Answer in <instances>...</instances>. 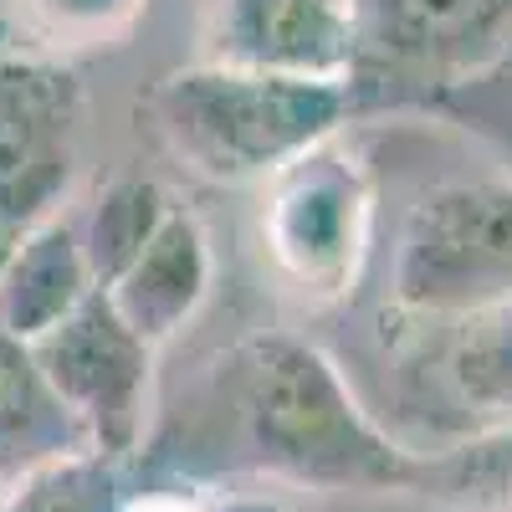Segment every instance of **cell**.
Segmentation results:
<instances>
[{"instance_id": "14", "label": "cell", "mask_w": 512, "mask_h": 512, "mask_svg": "<svg viewBox=\"0 0 512 512\" xmlns=\"http://www.w3.org/2000/svg\"><path fill=\"white\" fill-rule=\"evenodd\" d=\"M128 502L134 497L123 492V461L103 451L47 461L0 492V512H123Z\"/></svg>"}, {"instance_id": "20", "label": "cell", "mask_w": 512, "mask_h": 512, "mask_svg": "<svg viewBox=\"0 0 512 512\" xmlns=\"http://www.w3.org/2000/svg\"><path fill=\"white\" fill-rule=\"evenodd\" d=\"M349 6H354V0H349Z\"/></svg>"}, {"instance_id": "12", "label": "cell", "mask_w": 512, "mask_h": 512, "mask_svg": "<svg viewBox=\"0 0 512 512\" xmlns=\"http://www.w3.org/2000/svg\"><path fill=\"white\" fill-rule=\"evenodd\" d=\"M82 451H93V441L52 390V379L41 374L31 344L0 333V477L6 487L36 466Z\"/></svg>"}, {"instance_id": "9", "label": "cell", "mask_w": 512, "mask_h": 512, "mask_svg": "<svg viewBox=\"0 0 512 512\" xmlns=\"http://www.w3.org/2000/svg\"><path fill=\"white\" fill-rule=\"evenodd\" d=\"M205 62L267 77L349 82L354 6L349 0H216Z\"/></svg>"}, {"instance_id": "1", "label": "cell", "mask_w": 512, "mask_h": 512, "mask_svg": "<svg viewBox=\"0 0 512 512\" xmlns=\"http://www.w3.org/2000/svg\"><path fill=\"white\" fill-rule=\"evenodd\" d=\"M164 461L175 472L272 477L323 492L425 487L451 466V456H415L359 405L344 369L287 333L246 338L216 364Z\"/></svg>"}, {"instance_id": "16", "label": "cell", "mask_w": 512, "mask_h": 512, "mask_svg": "<svg viewBox=\"0 0 512 512\" xmlns=\"http://www.w3.org/2000/svg\"><path fill=\"white\" fill-rule=\"evenodd\" d=\"M57 41H108L139 16L144 0H16Z\"/></svg>"}, {"instance_id": "17", "label": "cell", "mask_w": 512, "mask_h": 512, "mask_svg": "<svg viewBox=\"0 0 512 512\" xmlns=\"http://www.w3.org/2000/svg\"><path fill=\"white\" fill-rule=\"evenodd\" d=\"M123 512H221L216 497H190V492H144Z\"/></svg>"}, {"instance_id": "7", "label": "cell", "mask_w": 512, "mask_h": 512, "mask_svg": "<svg viewBox=\"0 0 512 512\" xmlns=\"http://www.w3.org/2000/svg\"><path fill=\"white\" fill-rule=\"evenodd\" d=\"M31 354L41 374L52 379V390L62 395V405L88 431L93 451L113 461L144 451L154 349L113 313L108 292H93L67 323L36 338Z\"/></svg>"}, {"instance_id": "13", "label": "cell", "mask_w": 512, "mask_h": 512, "mask_svg": "<svg viewBox=\"0 0 512 512\" xmlns=\"http://www.w3.org/2000/svg\"><path fill=\"white\" fill-rule=\"evenodd\" d=\"M169 210L175 205L164 200V190L154 180H113L93 200V210L77 221V236H82V251H88L98 292L123 277V267L154 241V231L164 226Z\"/></svg>"}, {"instance_id": "5", "label": "cell", "mask_w": 512, "mask_h": 512, "mask_svg": "<svg viewBox=\"0 0 512 512\" xmlns=\"http://www.w3.org/2000/svg\"><path fill=\"white\" fill-rule=\"evenodd\" d=\"M400 405L446 456L512 431V303L472 318H405Z\"/></svg>"}, {"instance_id": "4", "label": "cell", "mask_w": 512, "mask_h": 512, "mask_svg": "<svg viewBox=\"0 0 512 512\" xmlns=\"http://www.w3.org/2000/svg\"><path fill=\"white\" fill-rule=\"evenodd\" d=\"M512 52V0H354V108L436 113Z\"/></svg>"}, {"instance_id": "8", "label": "cell", "mask_w": 512, "mask_h": 512, "mask_svg": "<svg viewBox=\"0 0 512 512\" xmlns=\"http://www.w3.org/2000/svg\"><path fill=\"white\" fill-rule=\"evenodd\" d=\"M364 216H369V190L354 159H338L323 144L272 180L267 246L297 287L333 297L359 272Z\"/></svg>"}, {"instance_id": "18", "label": "cell", "mask_w": 512, "mask_h": 512, "mask_svg": "<svg viewBox=\"0 0 512 512\" xmlns=\"http://www.w3.org/2000/svg\"><path fill=\"white\" fill-rule=\"evenodd\" d=\"M216 507H221V512H292V507L277 502V497H216Z\"/></svg>"}, {"instance_id": "11", "label": "cell", "mask_w": 512, "mask_h": 512, "mask_svg": "<svg viewBox=\"0 0 512 512\" xmlns=\"http://www.w3.org/2000/svg\"><path fill=\"white\" fill-rule=\"evenodd\" d=\"M98 292L77 221L52 216L11 256H0V333L36 344Z\"/></svg>"}, {"instance_id": "10", "label": "cell", "mask_w": 512, "mask_h": 512, "mask_svg": "<svg viewBox=\"0 0 512 512\" xmlns=\"http://www.w3.org/2000/svg\"><path fill=\"white\" fill-rule=\"evenodd\" d=\"M113 313L134 328L149 349L175 338L210 292V241L190 210H169L154 241L123 267L118 282L103 287Z\"/></svg>"}, {"instance_id": "19", "label": "cell", "mask_w": 512, "mask_h": 512, "mask_svg": "<svg viewBox=\"0 0 512 512\" xmlns=\"http://www.w3.org/2000/svg\"><path fill=\"white\" fill-rule=\"evenodd\" d=\"M0 492H6V477H0Z\"/></svg>"}, {"instance_id": "6", "label": "cell", "mask_w": 512, "mask_h": 512, "mask_svg": "<svg viewBox=\"0 0 512 512\" xmlns=\"http://www.w3.org/2000/svg\"><path fill=\"white\" fill-rule=\"evenodd\" d=\"M82 82L41 57L0 62V256L62 216L77 169Z\"/></svg>"}, {"instance_id": "2", "label": "cell", "mask_w": 512, "mask_h": 512, "mask_svg": "<svg viewBox=\"0 0 512 512\" xmlns=\"http://www.w3.org/2000/svg\"><path fill=\"white\" fill-rule=\"evenodd\" d=\"M354 113L349 82L267 77L221 62L169 72L149 93V118L164 149L210 185L277 180L323 149Z\"/></svg>"}, {"instance_id": "15", "label": "cell", "mask_w": 512, "mask_h": 512, "mask_svg": "<svg viewBox=\"0 0 512 512\" xmlns=\"http://www.w3.org/2000/svg\"><path fill=\"white\" fill-rule=\"evenodd\" d=\"M436 113L451 118L456 128H466L512 180V52L502 62H492L482 77H472L466 88H456Z\"/></svg>"}, {"instance_id": "3", "label": "cell", "mask_w": 512, "mask_h": 512, "mask_svg": "<svg viewBox=\"0 0 512 512\" xmlns=\"http://www.w3.org/2000/svg\"><path fill=\"white\" fill-rule=\"evenodd\" d=\"M400 318H472L512 303V180L431 185L400 221L390 262Z\"/></svg>"}]
</instances>
